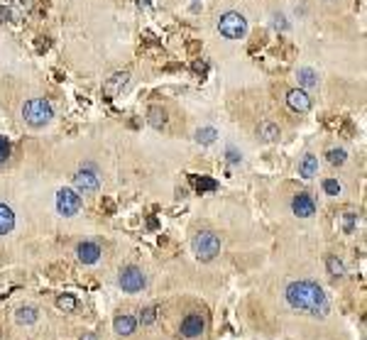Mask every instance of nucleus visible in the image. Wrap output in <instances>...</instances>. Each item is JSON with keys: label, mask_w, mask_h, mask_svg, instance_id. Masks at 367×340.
I'll use <instances>...</instances> for the list:
<instances>
[{"label": "nucleus", "mask_w": 367, "mask_h": 340, "mask_svg": "<svg viewBox=\"0 0 367 340\" xmlns=\"http://www.w3.org/2000/svg\"><path fill=\"white\" fill-rule=\"evenodd\" d=\"M328 164H333V167H340V164H345V159H348V152L345 149H328Z\"/></svg>", "instance_id": "nucleus-23"}, {"label": "nucleus", "mask_w": 367, "mask_h": 340, "mask_svg": "<svg viewBox=\"0 0 367 340\" xmlns=\"http://www.w3.org/2000/svg\"><path fill=\"white\" fill-rule=\"evenodd\" d=\"M22 118H25V123L32 125V128H42L47 125L52 118H54V110H52V103L44 98H32L25 103V108H22Z\"/></svg>", "instance_id": "nucleus-3"}, {"label": "nucleus", "mask_w": 367, "mask_h": 340, "mask_svg": "<svg viewBox=\"0 0 367 340\" xmlns=\"http://www.w3.org/2000/svg\"><path fill=\"white\" fill-rule=\"evenodd\" d=\"M81 206H84V201H81V196H79L76 191H71V188H61V191L57 194V211H59V215L71 218V215H76V213L81 211Z\"/></svg>", "instance_id": "nucleus-6"}, {"label": "nucleus", "mask_w": 367, "mask_h": 340, "mask_svg": "<svg viewBox=\"0 0 367 340\" xmlns=\"http://www.w3.org/2000/svg\"><path fill=\"white\" fill-rule=\"evenodd\" d=\"M140 323L142 326H155L157 323V309H144L140 316Z\"/></svg>", "instance_id": "nucleus-26"}, {"label": "nucleus", "mask_w": 367, "mask_h": 340, "mask_svg": "<svg viewBox=\"0 0 367 340\" xmlns=\"http://www.w3.org/2000/svg\"><path fill=\"white\" fill-rule=\"evenodd\" d=\"M286 105L294 110V113H309L311 110V96L301 88H291L286 93Z\"/></svg>", "instance_id": "nucleus-8"}, {"label": "nucleus", "mask_w": 367, "mask_h": 340, "mask_svg": "<svg viewBox=\"0 0 367 340\" xmlns=\"http://www.w3.org/2000/svg\"><path fill=\"white\" fill-rule=\"evenodd\" d=\"M147 120H150V125H152V128L159 130V128H164V125H167V113H164L159 105H152V108H150V113H147Z\"/></svg>", "instance_id": "nucleus-18"}, {"label": "nucleus", "mask_w": 367, "mask_h": 340, "mask_svg": "<svg viewBox=\"0 0 367 340\" xmlns=\"http://www.w3.org/2000/svg\"><path fill=\"white\" fill-rule=\"evenodd\" d=\"M291 211L299 218H311L316 213V203H313V199H311L309 194H297L294 201H291Z\"/></svg>", "instance_id": "nucleus-10"}, {"label": "nucleus", "mask_w": 367, "mask_h": 340, "mask_svg": "<svg viewBox=\"0 0 367 340\" xmlns=\"http://www.w3.org/2000/svg\"><path fill=\"white\" fill-rule=\"evenodd\" d=\"M15 321H17L20 326H32V323L40 321V311H37L34 306H20V309L15 311Z\"/></svg>", "instance_id": "nucleus-13"}, {"label": "nucleus", "mask_w": 367, "mask_h": 340, "mask_svg": "<svg viewBox=\"0 0 367 340\" xmlns=\"http://www.w3.org/2000/svg\"><path fill=\"white\" fill-rule=\"evenodd\" d=\"M323 191L328 194V196H340L343 186H340L336 179H325V181H323Z\"/></svg>", "instance_id": "nucleus-25"}, {"label": "nucleus", "mask_w": 367, "mask_h": 340, "mask_svg": "<svg viewBox=\"0 0 367 340\" xmlns=\"http://www.w3.org/2000/svg\"><path fill=\"white\" fill-rule=\"evenodd\" d=\"M260 137L265 142L279 140V128H277L274 123H262V125H260Z\"/></svg>", "instance_id": "nucleus-20"}, {"label": "nucleus", "mask_w": 367, "mask_h": 340, "mask_svg": "<svg viewBox=\"0 0 367 340\" xmlns=\"http://www.w3.org/2000/svg\"><path fill=\"white\" fill-rule=\"evenodd\" d=\"M74 186H76L79 194H96L100 188V179H98V174H96V169L84 167V169L74 176Z\"/></svg>", "instance_id": "nucleus-7"}, {"label": "nucleus", "mask_w": 367, "mask_h": 340, "mask_svg": "<svg viewBox=\"0 0 367 340\" xmlns=\"http://www.w3.org/2000/svg\"><path fill=\"white\" fill-rule=\"evenodd\" d=\"M218 29H221V34L228 37V40H240L242 34L247 32V20L242 17L240 13H226L221 20H218Z\"/></svg>", "instance_id": "nucleus-4"}, {"label": "nucleus", "mask_w": 367, "mask_h": 340, "mask_svg": "<svg viewBox=\"0 0 367 340\" xmlns=\"http://www.w3.org/2000/svg\"><path fill=\"white\" fill-rule=\"evenodd\" d=\"M81 340H98V335H96V333H84Z\"/></svg>", "instance_id": "nucleus-31"}, {"label": "nucleus", "mask_w": 367, "mask_h": 340, "mask_svg": "<svg viewBox=\"0 0 367 340\" xmlns=\"http://www.w3.org/2000/svg\"><path fill=\"white\" fill-rule=\"evenodd\" d=\"M215 137H218V130H215V128H201V130H196V142H198V144H211V142H215Z\"/></svg>", "instance_id": "nucleus-22"}, {"label": "nucleus", "mask_w": 367, "mask_h": 340, "mask_svg": "<svg viewBox=\"0 0 367 340\" xmlns=\"http://www.w3.org/2000/svg\"><path fill=\"white\" fill-rule=\"evenodd\" d=\"M127 81H130V73H125V71H123V73H113V76L103 84V96H105V98H115L127 86Z\"/></svg>", "instance_id": "nucleus-11"}, {"label": "nucleus", "mask_w": 367, "mask_h": 340, "mask_svg": "<svg viewBox=\"0 0 367 340\" xmlns=\"http://www.w3.org/2000/svg\"><path fill=\"white\" fill-rule=\"evenodd\" d=\"M118 284H120V289H123V291H127V294H137V291H142V289H144L147 277L142 274L140 267L130 265V267H123V270H120Z\"/></svg>", "instance_id": "nucleus-5"}, {"label": "nucleus", "mask_w": 367, "mask_h": 340, "mask_svg": "<svg viewBox=\"0 0 367 340\" xmlns=\"http://www.w3.org/2000/svg\"><path fill=\"white\" fill-rule=\"evenodd\" d=\"M113 328L118 335H132L135 328H137V318H132V316H118L113 321Z\"/></svg>", "instance_id": "nucleus-14"}, {"label": "nucleus", "mask_w": 367, "mask_h": 340, "mask_svg": "<svg viewBox=\"0 0 367 340\" xmlns=\"http://www.w3.org/2000/svg\"><path fill=\"white\" fill-rule=\"evenodd\" d=\"M284 298L291 309L309 311L316 318H325L331 313V301L325 296V291L316 282H309V279L289 282L286 289H284Z\"/></svg>", "instance_id": "nucleus-1"}, {"label": "nucleus", "mask_w": 367, "mask_h": 340, "mask_svg": "<svg viewBox=\"0 0 367 340\" xmlns=\"http://www.w3.org/2000/svg\"><path fill=\"white\" fill-rule=\"evenodd\" d=\"M191 250H194V255L196 259L201 262H211L213 257L221 252V238L211 233V230H201L194 235V240H191Z\"/></svg>", "instance_id": "nucleus-2"}, {"label": "nucleus", "mask_w": 367, "mask_h": 340, "mask_svg": "<svg viewBox=\"0 0 367 340\" xmlns=\"http://www.w3.org/2000/svg\"><path fill=\"white\" fill-rule=\"evenodd\" d=\"M100 247L96 242H81L79 247H76V257H79V262H84V265H96L100 259Z\"/></svg>", "instance_id": "nucleus-12"}, {"label": "nucleus", "mask_w": 367, "mask_h": 340, "mask_svg": "<svg viewBox=\"0 0 367 340\" xmlns=\"http://www.w3.org/2000/svg\"><path fill=\"white\" fill-rule=\"evenodd\" d=\"M76 298L71 296V294H61V296H57V309L59 311H64V313H71V311H76Z\"/></svg>", "instance_id": "nucleus-21"}, {"label": "nucleus", "mask_w": 367, "mask_h": 340, "mask_svg": "<svg viewBox=\"0 0 367 340\" xmlns=\"http://www.w3.org/2000/svg\"><path fill=\"white\" fill-rule=\"evenodd\" d=\"M316 171H318V157L306 155L304 159H301V164H299V174H301L304 179H313Z\"/></svg>", "instance_id": "nucleus-16"}, {"label": "nucleus", "mask_w": 367, "mask_h": 340, "mask_svg": "<svg viewBox=\"0 0 367 340\" xmlns=\"http://www.w3.org/2000/svg\"><path fill=\"white\" fill-rule=\"evenodd\" d=\"M240 159H242V155L238 152V149H233V147L228 149V162H230V164H238Z\"/></svg>", "instance_id": "nucleus-29"}, {"label": "nucleus", "mask_w": 367, "mask_h": 340, "mask_svg": "<svg viewBox=\"0 0 367 340\" xmlns=\"http://www.w3.org/2000/svg\"><path fill=\"white\" fill-rule=\"evenodd\" d=\"M206 328V321L201 313H189L186 318L181 321V335L183 338H198Z\"/></svg>", "instance_id": "nucleus-9"}, {"label": "nucleus", "mask_w": 367, "mask_h": 340, "mask_svg": "<svg viewBox=\"0 0 367 340\" xmlns=\"http://www.w3.org/2000/svg\"><path fill=\"white\" fill-rule=\"evenodd\" d=\"M325 267H328V274H331L333 279H340V277H345V265H343V259H338L336 255H328V257H325Z\"/></svg>", "instance_id": "nucleus-17"}, {"label": "nucleus", "mask_w": 367, "mask_h": 340, "mask_svg": "<svg viewBox=\"0 0 367 340\" xmlns=\"http://www.w3.org/2000/svg\"><path fill=\"white\" fill-rule=\"evenodd\" d=\"M15 228V213L10 206H5V203H0V235H8V233H13Z\"/></svg>", "instance_id": "nucleus-15"}, {"label": "nucleus", "mask_w": 367, "mask_h": 340, "mask_svg": "<svg viewBox=\"0 0 367 340\" xmlns=\"http://www.w3.org/2000/svg\"><path fill=\"white\" fill-rule=\"evenodd\" d=\"M8 157H10V142L0 135V164H3V162H8Z\"/></svg>", "instance_id": "nucleus-28"}, {"label": "nucleus", "mask_w": 367, "mask_h": 340, "mask_svg": "<svg viewBox=\"0 0 367 340\" xmlns=\"http://www.w3.org/2000/svg\"><path fill=\"white\" fill-rule=\"evenodd\" d=\"M299 84L306 86V88H313V86H318V73L313 69H309V66H304V69H299Z\"/></svg>", "instance_id": "nucleus-19"}, {"label": "nucleus", "mask_w": 367, "mask_h": 340, "mask_svg": "<svg viewBox=\"0 0 367 340\" xmlns=\"http://www.w3.org/2000/svg\"><path fill=\"white\" fill-rule=\"evenodd\" d=\"M215 181L213 179H206V176H201V179H196V188L198 191H215Z\"/></svg>", "instance_id": "nucleus-27"}, {"label": "nucleus", "mask_w": 367, "mask_h": 340, "mask_svg": "<svg viewBox=\"0 0 367 340\" xmlns=\"http://www.w3.org/2000/svg\"><path fill=\"white\" fill-rule=\"evenodd\" d=\"M355 225H357V213H353V211L343 213V230H345V233H353Z\"/></svg>", "instance_id": "nucleus-24"}, {"label": "nucleus", "mask_w": 367, "mask_h": 340, "mask_svg": "<svg viewBox=\"0 0 367 340\" xmlns=\"http://www.w3.org/2000/svg\"><path fill=\"white\" fill-rule=\"evenodd\" d=\"M274 27H282V29L286 27V22H284V17H282V15H277V17H274Z\"/></svg>", "instance_id": "nucleus-30"}]
</instances>
